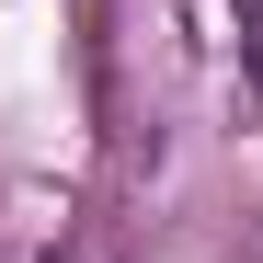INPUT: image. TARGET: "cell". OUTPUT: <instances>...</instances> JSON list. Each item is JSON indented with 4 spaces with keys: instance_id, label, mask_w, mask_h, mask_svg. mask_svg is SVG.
<instances>
[{
    "instance_id": "cell-1",
    "label": "cell",
    "mask_w": 263,
    "mask_h": 263,
    "mask_svg": "<svg viewBox=\"0 0 263 263\" xmlns=\"http://www.w3.org/2000/svg\"><path fill=\"white\" fill-rule=\"evenodd\" d=\"M240 12V58H252V80H263V0H229Z\"/></svg>"
}]
</instances>
